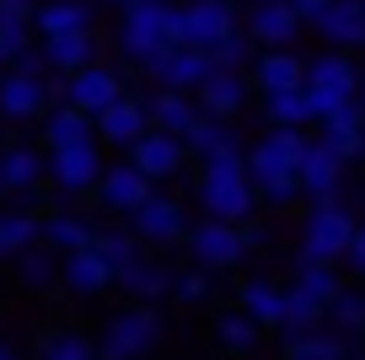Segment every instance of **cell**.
<instances>
[{"label":"cell","instance_id":"obj_10","mask_svg":"<svg viewBox=\"0 0 365 360\" xmlns=\"http://www.w3.org/2000/svg\"><path fill=\"white\" fill-rule=\"evenodd\" d=\"M124 70L108 65V59H97V65H86L81 76H65V102L81 113H91V119H103L113 102H124Z\"/></svg>","mask_w":365,"mask_h":360},{"label":"cell","instance_id":"obj_18","mask_svg":"<svg viewBox=\"0 0 365 360\" xmlns=\"http://www.w3.org/2000/svg\"><path fill=\"white\" fill-rule=\"evenodd\" d=\"M344 172H349V161H344L333 146H322V140L312 135L307 156H301V194H307L312 204H317V199H339Z\"/></svg>","mask_w":365,"mask_h":360},{"label":"cell","instance_id":"obj_37","mask_svg":"<svg viewBox=\"0 0 365 360\" xmlns=\"http://www.w3.org/2000/svg\"><path fill=\"white\" fill-rule=\"evenodd\" d=\"M16 280H22L27 291H48V285L65 280V259H59L54 248H43V242H38V248H27L22 259H16Z\"/></svg>","mask_w":365,"mask_h":360},{"label":"cell","instance_id":"obj_33","mask_svg":"<svg viewBox=\"0 0 365 360\" xmlns=\"http://www.w3.org/2000/svg\"><path fill=\"white\" fill-rule=\"evenodd\" d=\"M43 242V221L33 210H0V259H22Z\"/></svg>","mask_w":365,"mask_h":360},{"label":"cell","instance_id":"obj_29","mask_svg":"<svg viewBox=\"0 0 365 360\" xmlns=\"http://www.w3.org/2000/svg\"><path fill=\"white\" fill-rule=\"evenodd\" d=\"M118 285H124V296H135V301H156V296H172V285H178V274L167 269V264L156 259V253H140L135 264H129L124 274H118Z\"/></svg>","mask_w":365,"mask_h":360},{"label":"cell","instance_id":"obj_19","mask_svg":"<svg viewBox=\"0 0 365 360\" xmlns=\"http://www.w3.org/2000/svg\"><path fill=\"white\" fill-rule=\"evenodd\" d=\"M48 81H54V76H48ZM48 81L6 70V81H0V119H11V124H33V119H43V113L54 108V102H48Z\"/></svg>","mask_w":365,"mask_h":360},{"label":"cell","instance_id":"obj_30","mask_svg":"<svg viewBox=\"0 0 365 360\" xmlns=\"http://www.w3.org/2000/svg\"><path fill=\"white\" fill-rule=\"evenodd\" d=\"M43 248H54L59 259L91 253L97 248V226L81 221V215H70V210H54V215H43Z\"/></svg>","mask_w":365,"mask_h":360},{"label":"cell","instance_id":"obj_41","mask_svg":"<svg viewBox=\"0 0 365 360\" xmlns=\"http://www.w3.org/2000/svg\"><path fill=\"white\" fill-rule=\"evenodd\" d=\"M333 328L339 334H365V291H354V285H344V296L328 306Z\"/></svg>","mask_w":365,"mask_h":360},{"label":"cell","instance_id":"obj_44","mask_svg":"<svg viewBox=\"0 0 365 360\" xmlns=\"http://www.w3.org/2000/svg\"><path fill=\"white\" fill-rule=\"evenodd\" d=\"M172 301H182V306H205V301H210V274H205V269L178 274V285H172Z\"/></svg>","mask_w":365,"mask_h":360},{"label":"cell","instance_id":"obj_1","mask_svg":"<svg viewBox=\"0 0 365 360\" xmlns=\"http://www.w3.org/2000/svg\"><path fill=\"white\" fill-rule=\"evenodd\" d=\"M307 146H312L307 129H269L263 140H252L247 167H252V183H258V199L269 204V210L296 204V194H301V156H307Z\"/></svg>","mask_w":365,"mask_h":360},{"label":"cell","instance_id":"obj_6","mask_svg":"<svg viewBox=\"0 0 365 360\" xmlns=\"http://www.w3.org/2000/svg\"><path fill=\"white\" fill-rule=\"evenodd\" d=\"M247 27L242 0H178V38L188 49H205L215 54L226 38H237Z\"/></svg>","mask_w":365,"mask_h":360},{"label":"cell","instance_id":"obj_53","mask_svg":"<svg viewBox=\"0 0 365 360\" xmlns=\"http://www.w3.org/2000/svg\"><path fill=\"white\" fill-rule=\"evenodd\" d=\"M360 108H365V76H360Z\"/></svg>","mask_w":365,"mask_h":360},{"label":"cell","instance_id":"obj_17","mask_svg":"<svg viewBox=\"0 0 365 360\" xmlns=\"http://www.w3.org/2000/svg\"><path fill=\"white\" fill-rule=\"evenodd\" d=\"M145 135H150V102H140V97L113 102V108L97 119V140H103V146H113V151H124V156H129Z\"/></svg>","mask_w":365,"mask_h":360},{"label":"cell","instance_id":"obj_34","mask_svg":"<svg viewBox=\"0 0 365 360\" xmlns=\"http://www.w3.org/2000/svg\"><path fill=\"white\" fill-rule=\"evenodd\" d=\"M263 119H269V129H307L317 124V102L307 97V86L279 91V97H263Z\"/></svg>","mask_w":365,"mask_h":360},{"label":"cell","instance_id":"obj_46","mask_svg":"<svg viewBox=\"0 0 365 360\" xmlns=\"http://www.w3.org/2000/svg\"><path fill=\"white\" fill-rule=\"evenodd\" d=\"M16 76H38V81H48V76H54V70H48V54H43V44H38V49H27V54L22 59H16Z\"/></svg>","mask_w":365,"mask_h":360},{"label":"cell","instance_id":"obj_8","mask_svg":"<svg viewBox=\"0 0 365 360\" xmlns=\"http://www.w3.org/2000/svg\"><path fill=\"white\" fill-rule=\"evenodd\" d=\"M182 248L194 253V269H205V274H226V269H237L242 259H247V236H242V226H231V221H194V231H188V242Z\"/></svg>","mask_w":365,"mask_h":360},{"label":"cell","instance_id":"obj_20","mask_svg":"<svg viewBox=\"0 0 365 360\" xmlns=\"http://www.w3.org/2000/svg\"><path fill=\"white\" fill-rule=\"evenodd\" d=\"M38 38H70V33H97V0H43L38 6Z\"/></svg>","mask_w":365,"mask_h":360},{"label":"cell","instance_id":"obj_15","mask_svg":"<svg viewBox=\"0 0 365 360\" xmlns=\"http://www.w3.org/2000/svg\"><path fill=\"white\" fill-rule=\"evenodd\" d=\"M129 161H135L140 172H145L150 183H172L178 172H188V140H178V135H161V129H150L145 140H140L135 151H129Z\"/></svg>","mask_w":365,"mask_h":360},{"label":"cell","instance_id":"obj_4","mask_svg":"<svg viewBox=\"0 0 365 360\" xmlns=\"http://www.w3.org/2000/svg\"><path fill=\"white\" fill-rule=\"evenodd\" d=\"M360 221L349 215L344 199H317L301 221V264H344Z\"/></svg>","mask_w":365,"mask_h":360},{"label":"cell","instance_id":"obj_21","mask_svg":"<svg viewBox=\"0 0 365 360\" xmlns=\"http://www.w3.org/2000/svg\"><path fill=\"white\" fill-rule=\"evenodd\" d=\"M317 140H322V146H333L344 161H360L365 156V108H360V102L333 108L328 119L317 124Z\"/></svg>","mask_w":365,"mask_h":360},{"label":"cell","instance_id":"obj_43","mask_svg":"<svg viewBox=\"0 0 365 360\" xmlns=\"http://www.w3.org/2000/svg\"><path fill=\"white\" fill-rule=\"evenodd\" d=\"M33 27H22V22H0V65H6V70H11L16 65V59H22L27 54V49H38L33 44Z\"/></svg>","mask_w":365,"mask_h":360},{"label":"cell","instance_id":"obj_45","mask_svg":"<svg viewBox=\"0 0 365 360\" xmlns=\"http://www.w3.org/2000/svg\"><path fill=\"white\" fill-rule=\"evenodd\" d=\"M38 6H43V0H0V22L33 27V22H38Z\"/></svg>","mask_w":365,"mask_h":360},{"label":"cell","instance_id":"obj_42","mask_svg":"<svg viewBox=\"0 0 365 360\" xmlns=\"http://www.w3.org/2000/svg\"><path fill=\"white\" fill-rule=\"evenodd\" d=\"M210 59H215V70H242V76H247L252 59H258V44H252L247 27H242V33H237V38H226V44H220Z\"/></svg>","mask_w":365,"mask_h":360},{"label":"cell","instance_id":"obj_47","mask_svg":"<svg viewBox=\"0 0 365 360\" xmlns=\"http://www.w3.org/2000/svg\"><path fill=\"white\" fill-rule=\"evenodd\" d=\"M290 6L301 11V22H307V27H317V22H322V11H328L333 0H290Z\"/></svg>","mask_w":365,"mask_h":360},{"label":"cell","instance_id":"obj_5","mask_svg":"<svg viewBox=\"0 0 365 360\" xmlns=\"http://www.w3.org/2000/svg\"><path fill=\"white\" fill-rule=\"evenodd\" d=\"M161 339H167L161 312L145 306V301H135V306H124V312H113L103 323L97 349H103V360H150L161 349Z\"/></svg>","mask_w":365,"mask_h":360},{"label":"cell","instance_id":"obj_23","mask_svg":"<svg viewBox=\"0 0 365 360\" xmlns=\"http://www.w3.org/2000/svg\"><path fill=\"white\" fill-rule=\"evenodd\" d=\"M38 129H43L48 151H70V146H91V140H97V119L81 113V108H70V102L48 108L43 119H38Z\"/></svg>","mask_w":365,"mask_h":360},{"label":"cell","instance_id":"obj_31","mask_svg":"<svg viewBox=\"0 0 365 360\" xmlns=\"http://www.w3.org/2000/svg\"><path fill=\"white\" fill-rule=\"evenodd\" d=\"M199 97H188V91H156L150 97V129H161V135H178L188 140V129L199 124Z\"/></svg>","mask_w":365,"mask_h":360},{"label":"cell","instance_id":"obj_22","mask_svg":"<svg viewBox=\"0 0 365 360\" xmlns=\"http://www.w3.org/2000/svg\"><path fill=\"white\" fill-rule=\"evenodd\" d=\"M312 33L328 38V49H344V54L365 49V0H333Z\"/></svg>","mask_w":365,"mask_h":360},{"label":"cell","instance_id":"obj_28","mask_svg":"<svg viewBox=\"0 0 365 360\" xmlns=\"http://www.w3.org/2000/svg\"><path fill=\"white\" fill-rule=\"evenodd\" d=\"M43 54L54 76H81L86 65L103 59V38L97 33H70V38H43Z\"/></svg>","mask_w":365,"mask_h":360},{"label":"cell","instance_id":"obj_35","mask_svg":"<svg viewBox=\"0 0 365 360\" xmlns=\"http://www.w3.org/2000/svg\"><path fill=\"white\" fill-rule=\"evenodd\" d=\"M290 291H296V296H307V301H317L322 312H328V306L344 296L339 264H301V269H296V280H290Z\"/></svg>","mask_w":365,"mask_h":360},{"label":"cell","instance_id":"obj_48","mask_svg":"<svg viewBox=\"0 0 365 360\" xmlns=\"http://www.w3.org/2000/svg\"><path fill=\"white\" fill-rule=\"evenodd\" d=\"M344 264H349V269L365 280V221H360V231H354V242H349V259H344Z\"/></svg>","mask_w":365,"mask_h":360},{"label":"cell","instance_id":"obj_38","mask_svg":"<svg viewBox=\"0 0 365 360\" xmlns=\"http://www.w3.org/2000/svg\"><path fill=\"white\" fill-rule=\"evenodd\" d=\"M215 344L226 349V355L247 360V355H258V344H263V328L252 323L247 312H226V317L215 323Z\"/></svg>","mask_w":365,"mask_h":360},{"label":"cell","instance_id":"obj_49","mask_svg":"<svg viewBox=\"0 0 365 360\" xmlns=\"http://www.w3.org/2000/svg\"><path fill=\"white\" fill-rule=\"evenodd\" d=\"M242 236H247V253H258V248H269V226L258 221V215H252L247 226H242Z\"/></svg>","mask_w":365,"mask_h":360},{"label":"cell","instance_id":"obj_25","mask_svg":"<svg viewBox=\"0 0 365 360\" xmlns=\"http://www.w3.org/2000/svg\"><path fill=\"white\" fill-rule=\"evenodd\" d=\"M252 97V76H242V70H215V76L199 86V108L210 113V119H237L242 108H247Z\"/></svg>","mask_w":365,"mask_h":360},{"label":"cell","instance_id":"obj_52","mask_svg":"<svg viewBox=\"0 0 365 360\" xmlns=\"http://www.w3.org/2000/svg\"><path fill=\"white\" fill-rule=\"evenodd\" d=\"M6 194H11V189H6V172H0V199H6Z\"/></svg>","mask_w":365,"mask_h":360},{"label":"cell","instance_id":"obj_16","mask_svg":"<svg viewBox=\"0 0 365 360\" xmlns=\"http://www.w3.org/2000/svg\"><path fill=\"white\" fill-rule=\"evenodd\" d=\"M307 65L312 59H301L296 49H269V54L252 59V91L258 97H279V91H301L307 86Z\"/></svg>","mask_w":365,"mask_h":360},{"label":"cell","instance_id":"obj_24","mask_svg":"<svg viewBox=\"0 0 365 360\" xmlns=\"http://www.w3.org/2000/svg\"><path fill=\"white\" fill-rule=\"evenodd\" d=\"M237 312H247L252 323L269 334V328H285V312H290V291L274 280H247L237 291Z\"/></svg>","mask_w":365,"mask_h":360},{"label":"cell","instance_id":"obj_32","mask_svg":"<svg viewBox=\"0 0 365 360\" xmlns=\"http://www.w3.org/2000/svg\"><path fill=\"white\" fill-rule=\"evenodd\" d=\"M0 172H6V189L11 194H38V183L48 178V161L33 146H6L0 151Z\"/></svg>","mask_w":365,"mask_h":360},{"label":"cell","instance_id":"obj_39","mask_svg":"<svg viewBox=\"0 0 365 360\" xmlns=\"http://www.w3.org/2000/svg\"><path fill=\"white\" fill-rule=\"evenodd\" d=\"M38 360H103V349H97L91 334H81V328H54V334L43 339V349H38Z\"/></svg>","mask_w":365,"mask_h":360},{"label":"cell","instance_id":"obj_3","mask_svg":"<svg viewBox=\"0 0 365 360\" xmlns=\"http://www.w3.org/2000/svg\"><path fill=\"white\" fill-rule=\"evenodd\" d=\"M178 0H135L129 11H118L113 27V49L124 65L150 70L167 49H178Z\"/></svg>","mask_w":365,"mask_h":360},{"label":"cell","instance_id":"obj_7","mask_svg":"<svg viewBox=\"0 0 365 360\" xmlns=\"http://www.w3.org/2000/svg\"><path fill=\"white\" fill-rule=\"evenodd\" d=\"M360 76L365 70L354 65V54H344V49H328V54L312 59L307 65V97L317 102V124L333 108H344V102H360Z\"/></svg>","mask_w":365,"mask_h":360},{"label":"cell","instance_id":"obj_55","mask_svg":"<svg viewBox=\"0 0 365 360\" xmlns=\"http://www.w3.org/2000/svg\"><path fill=\"white\" fill-rule=\"evenodd\" d=\"M247 6H252V0H247Z\"/></svg>","mask_w":365,"mask_h":360},{"label":"cell","instance_id":"obj_50","mask_svg":"<svg viewBox=\"0 0 365 360\" xmlns=\"http://www.w3.org/2000/svg\"><path fill=\"white\" fill-rule=\"evenodd\" d=\"M0 360H22V349H16L11 339H0Z\"/></svg>","mask_w":365,"mask_h":360},{"label":"cell","instance_id":"obj_13","mask_svg":"<svg viewBox=\"0 0 365 360\" xmlns=\"http://www.w3.org/2000/svg\"><path fill=\"white\" fill-rule=\"evenodd\" d=\"M145 76L156 81V91H188V97H199V86L215 76V59H210L205 49L178 44V49H167V54H161Z\"/></svg>","mask_w":365,"mask_h":360},{"label":"cell","instance_id":"obj_12","mask_svg":"<svg viewBox=\"0 0 365 360\" xmlns=\"http://www.w3.org/2000/svg\"><path fill=\"white\" fill-rule=\"evenodd\" d=\"M301 11L290 6V0H252L247 6V38L258 44V54H269V49H296L301 38Z\"/></svg>","mask_w":365,"mask_h":360},{"label":"cell","instance_id":"obj_51","mask_svg":"<svg viewBox=\"0 0 365 360\" xmlns=\"http://www.w3.org/2000/svg\"><path fill=\"white\" fill-rule=\"evenodd\" d=\"M97 6H113V11H129V6H135V0H97Z\"/></svg>","mask_w":365,"mask_h":360},{"label":"cell","instance_id":"obj_40","mask_svg":"<svg viewBox=\"0 0 365 360\" xmlns=\"http://www.w3.org/2000/svg\"><path fill=\"white\" fill-rule=\"evenodd\" d=\"M97 253L108 259V269H113V274H124L129 264L145 253V242H140L135 231H118V226H108V231H97Z\"/></svg>","mask_w":365,"mask_h":360},{"label":"cell","instance_id":"obj_11","mask_svg":"<svg viewBox=\"0 0 365 360\" xmlns=\"http://www.w3.org/2000/svg\"><path fill=\"white\" fill-rule=\"evenodd\" d=\"M188 231H194L188 204L172 194H150L145 210H135V236L145 248H178V242H188Z\"/></svg>","mask_w":365,"mask_h":360},{"label":"cell","instance_id":"obj_14","mask_svg":"<svg viewBox=\"0 0 365 360\" xmlns=\"http://www.w3.org/2000/svg\"><path fill=\"white\" fill-rule=\"evenodd\" d=\"M150 194H156V183H150L145 172H140L135 161L124 156L118 167H108L103 189L91 194V199H97V210H108V215H129V221H135V210H145Z\"/></svg>","mask_w":365,"mask_h":360},{"label":"cell","instance_id":"obj_54","mask_svg":"<svg viewBox=\"0 0 365 360\" xmlns=\"http://www.w3.org/2000/svg\"><path fill=\"white\" fill-rule=\"evenodd\" d=\"M0 81H6V65H0Z\"/></svg>","mask_w":365,"mask_h":360},{"label":"cell","instance_id":"obj_26","mask_svg":"<svg viewBox=\"0 0 365 360\" xmlns=\"http://www.w3.org/2000/svg\"><path fill=\"white\" fill-rule=\"evenodd\" d=\"M59 285H65L76 301H97L108 285H118V274L108 269L103 253L91 248V253H70V259H65V280H59Z\"/></svg>","mask_w":365,"mask_h":360},{"label":"cell","instance_id":"obj_2","mask_svg":"<svg viewBox=\"0 0 365 360\" xmlns=\"http://www.w3.org/2000/svg\"><path fill=\"white\" fill-rule=\"evenodd\" d=\"M258 183H252L247 167V151L237 156H210L199 161V210L210 221H231V226H247L258 215Z\"/></svg>","mask_w":365,"mask_h":360},{"label":"cell","instance_id":"obj_9","mask_svg":"<svg viewBox=\"0 0 365 360\" xmlns=\"http://www.w3.org/2000/svg\"><path fill=\"white\" fill-rule=\"evenodd\" d=\"M108 178V156H103V140H91V146H70V151H48V183L70 199H86L97 194Z\"/></svg>","mask_w":365,"mask_h":360},{"label":"cell","instance_id":"obj_36","mask_svg":"<svg viewBox=\"0 0 365 360\" xmlns=\"http://www.w3.org/2000/svg\"><path fill=\"white\" fill-rule=\"evenodd\" d=\"M285 360H349L339 328H312V334H285Z\"/></svg>","mask_w":365,"mask_h":360},{"label":"cell","instance_id":"obj_27","mask_svg":"<svg viewBox=\"0 0 365 360\" xmlns=\"http://www.w3.org/2000/svg\"><path fill=\"white\" fill-rule=\"evenodd\" d=\"M237 151H247L237 119H210V113H199V124L188 129V156L210 161V156H237Z\"/></svg>","mask_w":365,"mask_h":360}]
</instances>
